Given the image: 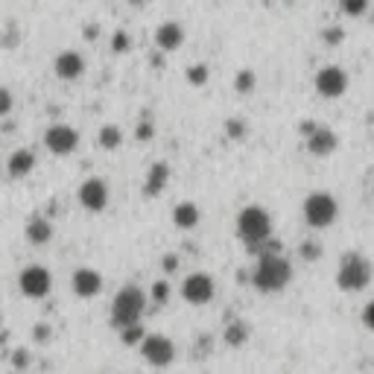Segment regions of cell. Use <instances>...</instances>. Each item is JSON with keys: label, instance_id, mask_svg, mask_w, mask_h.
I'll return each mask as SVG.
<instances>
[{"label": "cell", "instance_id": "6da1fadb", "mask_svg": "<svg viewBox=\"0 0 374 374\" xmlns=\"http://www.w3.org/2000/svg\"><path fill=\"white\" fill-rule=\"evenodd\" d=\"M292 281V266L281 252H263L252 269V287L258 292H281Z\"/></svg>", "mask_w": 374, "mask_h": 374}, {"label": "cell", "instance_id": "7a4b0ae2", "mask_svg": "<svg viewBox=\"0 0 374 374\" xmlns=\"http://www.w3.org/2000/svg\"><path fill=\"white\" fill-rule=\"evenodd\" d=\"M237 237L252 248V252H260V248L272 240V216L263 205H246L237 214Z\"/></svg>", "mask_w": 374, "mask_h": 374}, {"label": "cell", "instance_id": "3957f363", "mask_svg": "<svg viewBox=\"0 0 374 374\" xmlns=\"http://www.w3.org/2000/svg\"><path fill=\"white\" fill-rule=\"evenodd\" d=\"M146 302H149V295L141 287H135V284L123 287L111 302V328L126 331L132 325H141V319L146 313Z\"/></svg>", "mask_w": 374, "mask_h": 374}, {"label": "cell", "instance_id": "277c9868", "mask_svg": "<svg viewBox=\"0 0 374 374\" xmlns=\"http://www.w3.org/2000/svg\"><path fill=\"white\" fill-rule=\"evenodd\" d=\"M374 278V266L365 255L360 252H348L336 269V287L342 292H363Z\"/></svg>", "mask_w": 374, "mask_h": 374}, {"label": "cell", "instance_id": "5b68a950", "mask_svg": "<svg viewBox=\"0 0 374 374\" xmlns=\"http://www.w3.org/2000/svg\"><path fill=\"white\" fill-rule=\"evenodd\" d=\"M302 214H304V222L310 229L321 231V229H331L336 216H339V202L328 193V190H316L304 199L302 205Z\"/></svg>", "mask_w": 374, "mask_h": 374}, {"label": "cell", "instance_id": "8992f818", "mask_svg": "<svg viewBox=\"0 0 374 374\" xmlns=\"http://www.w3.org/2000/svg\"><path fill=\"white\" fill-rule=\"evenodd\" d=\"M138 351L149 365L167 368L172 360H176V342H172L170 336H164V334H146V339L141 342Z\"/></svg>", "mask_w": 374, "mask_h": 374}, {"label": "cell", "instance_id": "52a82bcc", "mask_svg": "<svg viewBox=\"0 0 374 374\" xmlns=\"http://www.w3.org/2000/svg\"><path fill=\"white\" fill-rule=\"evenodd\" d=\"M302 135L307 141V153L316 155V158H328L336 153V146H339V138L334 129L328 126H319V123H302Z\"/></svg>", "mask_w": 374, "mask_h": 374}, {"label": "cell", "instance_id": "ba28073f", "mask_svg": "<svg viewBox=\"0 0 374 374\" xmlns=\"http://www.w3.org/2000/svg\"><path fill=\"white\" fill-rule=\"evenodd\" d=\"M18 290L27 295V298H47L50 290H53V272H50L47 266H38V263L21 269Z\"/></svg>", "mask_w": 374, "mask_h": 374}, {"label": "cell", "instance_id": "9c48e42d", "mask_svg": "<svg viewBox=\"0 0 374 374\" xmlns=\"http://www.w3.org/2000/svg\"><path fill=\"white\" fill-rule=\"evenodd\" d=\"M214 295H216V284H214V275H208V272H190L182 281V298L193 307L208 304Z\"/></svg>", "mask_w": 374, "mask_h": 374}, {"label": "cell", "instance_id": "30bf717a", "mask_svg": "<svg viewBox=\"0 0 374 374\" xmlns=\"http://www.w3.org/2000/svg\"><path fill=\"white\" fill-rule=\"evenodd\" d=\"M44 146L53 155H73L79 149V132L67 126V123H53V126L44 132Z\"/></svg>", "mask_w": 374, "mask_h": 374}, {"label": "cell", "instance_id": "8fae6325", "mask_svg": "<svg viewBox=\"0 0 374 374\" xmlns=\"http://www.w3.org/2000/svg\"><path fill=\"white\" fill-rule=\"evenodd\" d=\"M316 91L325 99H339L348 91V73L339 65H325L316 73Z\"/></svg>", "mask_w": 374, "mask_h": 374}, {"label": "cell", "instance_id": "7c38bea8", "mask_svg": "<svg viewBox=\"0 0 374 374\" xmlns=\"http://www.w3.org/2000/svg\"><path fill=\"white\" fill-rule=\"evenodd\" d=\"M79 205L88 214H103L109 208V185L103 179H85L79 185Z\"/></svg>", "mask_w": 374, "mask_h": 374}, {"label": "cell", "instance_id": "4fadbf2b", "mask_svg": "<svg viewBox=\"0 0 374 374\" xmlns=\"http://www.w3.org/2000/svg\"><path fill=\"white\" fill-rule=\"evenodd\" d=\"M53 73L62 82H77L85 73V59L79 50H62V53L53 59Z\"/></svg>", "mask_w": 374, "mask_h": 374}, {"label": "cell", "instance_id": "5bb4252c", "mask_svg": "<svg viewBox=\"0 0 374 374\" xmlns=\"http://www.w3.org/2000/svg\"><path fill=\"white\" fill-rule=\"evenodd\" d=\"M70 287L79 298H97L99 292H103V275L91 266H79L70 275Z\"/></svg>", "mask_w": 374, "mask_h": 374}, {"label": "cell", "instance_id": "9a60e30c", "mask_svg": "<svg viewBox=\"0 0 374 374\" xmlns=\"http://www.w3.org/2000/svg\"><path fill=\"white\" fill-rule=\"evenodd\" d=\"M185 27L179 21H164L155 27V47L161 50V53H176V50L185 44Z\"/></svg>", "mask_w": 374, "mask_h": 374}, {"label": "cell", "instance_id": "2e32d148", "mask_svg": "<svg viewBox=\"0 0 374 374\" xmlns=\"http://www.w3.org/2000/svg\"><path fill=\"white\" fill-rule=\"evenodd\" d=\"M33 170H35V153L33 149H15V153L9 155V161H6V172L12 179L30 176Z\"/></svg>", "mask_w": 374, "mask_h": 374}, {"label": "cell", "instance_id": "e0dca14e", "mask_svg": "<svg viewBox=\"0 0 374 374\" xmlns=\"http://www.w3.org/2000/svg\"><path fill=\"white\" fill-rule=\"evenodd\" d=\"M170 182V164L167 161H155L146 172V182H143V193L146 196H158Z\"/></svg>", "mask_w": 374, "mask_h": 374}, {"label": "cell", "instance_id": "ac0fdd59", "mask_svg": "<svg viewBox=\"0 0 374 374\" xmlns=\"http://www.w3.org/2000/svg\"><path fill=\"white\" fill-rule=\"evenodd\" d=\"M27 240L33 243V246H47L50 240H53V222H50L47 216H33L30 222H27Z\"/></svg>", "mask_w": 374, "mask_h": 374}, {"label": "cell", "instance_id": "d6986e66", "mask_svg": "<svg viewBox=\"0 0 374 374\" xmlns=\"http://www.w3.org/2000/svg\"><path fill=\"white\" fill-rule=\"evenodd\" d=\"M172 222H176V229L182 231H190L199 226V205L196 202H179L172 208Z\"/></svg>", "mask_w": 374, "mask_h": 374}, {"label": "cell", "instance_id": "ffe728a7", "mask_svg": "<svg viewBox=\"0 0 374 374\" xmlns=\"http://www.w3.org/2000/svg\"><path fill=\"white\" fill-rule=\"evenodd\" d=\"M248 336H252V328H248V321H243V319H234L226 328V334H222V339H226L229 348H243L248 342Z\"/></svg>", "mask_w": 374, "mask_h": 374}, {"label": "cell", "instance_id": "44dd1931", "mask_svg": "<svg viewBox=\"0 0 374 374\" xmlns=\"http://www.w3.org/2000/svg\"><path fill=\"white\" fill-rule=\"evenodd\" d=\"M97 141H99V146H103L106 153H114V149L123 146V129L117 126V123H106V126L99 129Z\"/></svg>", "mask_w": 374, "mask_h": 374}, {"label": "cell", "instance_id": "7402d4cb", "mask_svg": "<svg viewBox=\"0 0 374 374\" xmlns=\"http://www.w3.org/2000/svg\"><path fill=\"white\" fill-rule=\"evenodd\" d=\"M185 79H187V85H193V88H202V85H208V79H211V67L202 65V62H196V65H190V67L185 70Z\"/></svg>", "mask_w": 374, "mask_h": 374}, {"label": "cell", "instance_id": "603a6c76", "mask_svg": "<svg viewBox=\"0 0 374 374\" xmlns=\"http://www.w3.org/2000/svg\"><path fill=\"white\" fill-rule=\"evenodd\" d=\"M255 88H258V73L255 70L246 67V70H240L237 77H234V91L237 94H252Z\"/></svg>", "mask_w": 374, "mask_h": 374}, {"label": "cell", "instance_id": "cb8c5ba5", "mask_svg": "<svg viewBox=\"0 0 374 374\" xmlns=\"http://www.w3.org/2000/svg\"><path fill=\"white\" fill-rule=\"evenodd\" d=\"M368 6H371V0H339V9L348 18H363L368 12Z\"/></svg>", "mask_w": 374, "mask_h": 374}, {"label": "cell", "instance_id": "d4e9b609", "mask_svg": "<svg viewBox=\"0 0 374 374\" xmlns=\"http://www.w3.org/2000/svg\"><path fill=\"white\" fill-rule=\"evenodd\" d=\"M129 50H132V38H129V33H126V30H117V33L111 35V53L123 56V53H129Z\"/></svg>", "mask_w": 374, "mask_h": 374}, {"label": "cell", "instance_id": "484cf974", "mask_svg": "<svg viewBox=\"0 0 374 374\" xmlns=\"http://www.w3.org/2000/svg\"><path fill=\"white\" fill-rule=\"evenodd\" d=\"M170 292H172V290H170V281L161 278V281L153 284V292H149V298H153L155 304H167V302H170Z\"/></svg>", "mask_w": 374, "mask_h": 374}, {"label": "cell", "instance_id": "4316f807", "mask_svg": "<svg viewBox=\"0 0 374 374\" xmlns=\"http://www.w3.org/2000/svg\"><path fill=\"white\" fill-rule=\"evenodd\" d=\"M120 339H123V345H138V348H141V342L146 339V334H143L141 325H132V328H126V331H120Z\"/></svg>", "mask_w": 374, "mask_h": 374}, {"label": "cell", "instance_id": "83f0119b", "mask_svg": "<svg viewBox=\"0 0 374 374\" xmlns=\"http://www.w3.org/2000/svg\"><path fill=\"white\" fill-rule=\"evenodd\" d=\"M321 41H325L328 47H339L345 41V30L342 27H325L321 30Z\"/></svg>", "mask_w": 374, "mask_h": 374}, {"label": "cell", "instance_id": "f1b7e54d", "mask_svg": "<svg viewBox=\"0 0 374 374\" xmlns=\"http://www.w3.org/2000/svg\"><path fill=\"white\" fill-rule=\"evenodd\" d=\"M12 109H15V97H12V91L0 85V117H9Z\"/></svg>", "mask_w": 374, "mask_h": 374}, {"label": "cell", "instance_id": "f546056e", "mask_svg": "<svg viewBox=\"0 0 374 374\" xmlns=\"http://www.w3.org/2000/svg\"><path fill=\"white\" fill-rule=\"evenodd\" d=\"M298 255H302L304 260H319L321 258V246L316 240H307V243H302V248H298Z\"/></svg>", "mask_w": 374, "mask_h": 374}, {"label": "cell", "instance_id": "4dcf8cb0", "mask_svg": "<svg viewBox=\"0 0 374 374\" xmlns=\"http://www.w3.org/2000/svg\"><path fill=\"white\" fill-rule=\"evenodd\" d=\"M226 135H229L231 141H240V138L246 135V123H243V120H237V117L226 120Z\"/></svg>", "mask_w": 374, "mask_h": 374}, {"label": "cell", "instance_id": "1f68e13d", "mask_svg": "<svg viewBox=\"0 0 374 374\" xmlns=\"http://www.w3.org/2000/svg\"><path fill=\"white\" fill-rule=\"evenodd\" d=\"M153 135H155V126L149 120H141L138 123V129H135V138L138 141H153Z\"/></svg>", "mask_w": 374, "mask_h": 374}, {"label": "cell", "instance_id": "d6a6232c", "mask_svg": "<svg viewBox=\"0 0 374 374\" xmlns=\"http://www.w3.org/2000/svg\"><path fill=\"white\" fill-rule=\"evenodd\" d=\"M363 325H365L368 331H374V298L363 307Z\"/></svg>", "mask_w": 374, "mask_h": 374}, {"label": "cell", "instance_id": "836d02e7", "mask_svg": "<svg viewBox=\"0 0 374 374\" xmlns=\"http://www.w3.org/2000/svg\"><path fill=\"white\" fill-rule=\"evenodd\" d=\"M161 269L167 272V275H172V272L179 269V258H176V255H164V258H161Z\"/></svg>", "mask_w": 374, "mask_h": 374}, {"label": "cell", "instance_id": "e575fe53", "mask_svg": "<svg viewBox=\"0 0 374 374\" xmlns=\"http://www.w3.org/2000/svg\"><path fill=\"white\" fill-rule=\"evenodd\" d=\"M12 365H15V371H18V368H27V365H30V354L23 351V348H21V351H15V354H12Z\"/></svg>", "mask_w": 374, "mask_h": 374}, {"label": "cell", "instance_id": "d590c367", "mask_svg": "<svg viewBox=\"0 0 374 374\" xmlns=\"http://www.w3.org/2000/svg\"><path fill=\"white\" fill-rule=\"evenodd\" d=\"M97 35H99V23H85L82 38H85V41H97Z\"/></svg>", "mask_w": 374, "mask_h": 374}, {"label": "cell", "instance_id": "8d00e7d4", "mask_svg": "<svg viewBox=\"0 0 374 374\" xmlns=\"http://www.w3.org/2000/svg\"><path fill=\"white\" fill-rule=\"evenodd\" d=\"M35 342H50V325H44V321H41V325H35Z\"/></svg>", "mask_w": 374, "mask_h": 374}, {"label": "cell", "instance_id": "74e56055", "mask_svg": "<svg viewBox=\"0 0 374 374\" xmlns=\"http://www.w3.org/2000/svg\"><path fill=\"white\" fill-rule=\"evenodd\" d=\"M129 4H132V6H143V4H146V0H129Z\"/></svg>", "mask_w": 374, "mask_h": 374}]
</instances>
